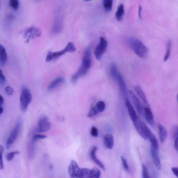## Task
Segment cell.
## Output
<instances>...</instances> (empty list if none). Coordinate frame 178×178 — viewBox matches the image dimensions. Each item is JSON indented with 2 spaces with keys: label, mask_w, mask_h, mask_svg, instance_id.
<instances>
[{
  "label": "cell",
  "mask_w": 178,
  "mask_h": 178,
  "mask_svg": "<svg viewBox=\"0 0 178 178\" xmlns=\"http://www.w3.org/2000/svg\"><path fill=\"white\" fill-rule=\"evenodd\" d=\"M92 56L90 49L88 48L85 52L81 65L77 72L72 76V81L73 83L77 82L80 77L87 74L92 65Z\"/></svg>",
  "instance_id": "cell-1"
},
{
  "label": "cell",
  "mask_w": 178,
  "mask_h": 178,
  "mask_svg": "<svg viewBox=\"0 0 178 178\" xmlns=\"http://www.w3.org/2000/svg\"><path fill=\"white\" fill-rule=\"evenodd\" d=\"M129 46L138 56L145 58L148 53V49L145 45L139 39L133 37L128 39Z\"/></svg>",
  "instance_id": "cell-2"
},
{
  "label": "cell",
  "mask_w": 178,
  "mask_h": 178,
  "mask_svg": "<svg viewBox=\"0 0 178 178\" xmlns=\"http://www.w3.org/2000/svg\"><path fill=\"white\" fill-rule=\"evenodd\" d=\"M90 169L81 168L75 161L72 160L68 168V171L72 178H89Z\"/></svg>",
  "instance_id": "cell-3"
},
{
  "label": "cell",
  "mask_w": 178,
  "mask_h": 178,
  "mask_svg": "<svg viewBox=\"0 0 178 178\" xmlns=\"http://www.w3.org/2000/svg\"><path fill=\"white\" fill-rule=\"evenodd\" d=\"M133 124L134 128L138 134L144 140H148L152 132L145 124L138 117Z\"/></svg>",
  "instance_id": "cell-4"
},
{
  "label": "cell",
  "mask_w": 178,
  "mask_h": 178,
  "mask_svg": "<svg viewBox=\"0 0 178 178\" xmlns=\"http://www.w3.org/2000/svg\"><path fill=\"white\" fill-rule=\"evenodd\" d=\"M76 50V47L74 44L72 42H70L68 44L64 49L60 51L52 52L50 51L48 53L46 59L47 62H49L52 61L53 59H57L66 53L68 52L70 53L74 52Z\"/></svg>",
  "instance_id": "cell-5"
},
{
  "label": "cell",
  "mask_w": 178,
  "mask_h": 178,
  "mask_svg": "<svg viewBox=\"0 0 178 178\" xmlns=\"http://www.w3.org/2000/svg\"><path fill=\"white\" fill-rule=\"evenodd\" d=\"M32 96L30 90L26 87L23 88L20 98V106L21 111H26L28 106L32 101Z\"/></svg>",
  "instance_id": "cell-6"
},
{
  "label": "cell",
  "mask_w": 178,
  "mask_h": 178,
  "mask_svg": "<svg viewBox=\"0 0 178 178\" xmlns=\"http://www.w3.org/2000/svg\"><path fill=\"white\" fill-rule=\"evenodd\" d=\"M22 33L25 40V42L28 43L32 39L40 37L42 32L40 28L35 26H32L26 28Z\"/></svg>",
  "instance_id": "cell-7"
},
{
  "label": "cell",
  "mask_w": 178,
  "mask_h": 178,
  "mask_svg": "<svg viewBox=\"0 0 178 178\" xmlns=\"http://www.w3.org/2000/svg\"><path fill=\"white\" fill-rule=\"evenodd\" d=\"M108 42L103 37L100 38L99 43L96 47L94 51V55L96 59L99 60L106 51L108 47Z\"/></svg>",
  "instance_id": "cell-8"
},
{
  "label": "cell",
  "mask_w": 178,
  "mask_h": 178,
  "mask_svg": "<svg viewBox=\"0 0 178 178\" xmlns=\"http://www.w3.org/2000/svg\"><path fill=\"white\" fill-rule=\"evenodd\" d=\"M21 126V122L19 121L16 123L15 128L12 132H11L7 140L6 144V147L7 149H9L11 148L17 138Z\"/></svg>",
  "instance_id": "cell-9"
},
{
  "label": "cell",
  "mask_w": 178,
  "mask_h": 178,
  "mask_svg": "<svg viewBox=\"0 0 178 178\" xmlns=\"http://www.w3.org/2000/svg\"><path fill=\"white\" fill-rule=\"evenodd\" d=\"M63 28V16L60 13H58L54 20L52 32L54 33H60Z\"/></svg>",
  "instance_id": "cell-10"
},
{
  "label": "cell",
  "mask_w": 178,
  "mask_h": 178,
  "mask_svg": "<svg viewBox=\"0 0 178 178\" xmlns=\"http://www.w3.org/2000/svg\"><path fill=\"white\" fill-rule=\"evenodd\" d=\"M38 127L36 129V132H42L49 130L51 128V124L49 119L46 117L41 118L38 122Z\"/></svg>",
  "instance_id": "cell-11"
},
{
  "label": "cell",
  "mask_w": 178,
  "mask_h": 178,
  "mask_svg": "<svg viewBox=\"0 0 178 178\" xmlns=\"http://www.w3.org/2000/svg\"><path fill=\"white\" fill-rule=\"evenodd\" d=\"M158 148L150 146V151L152 159L155 166L159 170L161 168V163L158 153Z\"/></svg>",
  "instance_id": "cell-12"
},
{
  "label": "cell",
  "mask_w": 178,
  "mask_h": 178,
  "mask_svg": "<svg viewBox=\"0 0 178 178\" xmlns=\"http://www.w3.org/2000/svg\"><path fill=\"white\" fill-rule=\"evenodd\" d=\"M143 114L145 115L146 122L152 128H154L155 123L154 115L153 114H152L151 109L149 108V107H146L144 108Z\"/></svg>",
  "instance_id": "cell-13"
},
{
  "label": "cell",
  "mask_w": 178,
  "mask_h": 178,
  "mask_svg": "<svg viewBox=\"0 0 178 178\" xmlns=\"http://www.w3.org/2000/svg\"><path fill=\"white\" fill-rule=\"evenodd\" d=\"M129 94H130L132 101L137 112L141 115L143 116V110L142 104L141 101L132 90H130Z\"/></svg>",
  "instance_id": "cell-14"
},
{
  "label": "cell",
  "mask_w": 178,
  "mask_h": 178,
  "mask_svg": "<svg viewBox=\"0 0 178 178\" xmlns=\"http://www.w3.org/2000/svg\"><path fill=\"white\" fill-rule=\"evenodd\" d=\"M125 103L129 117H130L132 123H133L137 119L138 116L135 111L133 106H132L128 98H126Z\"/></svg>",
  "instance_id": "cell-15"
},
{
  "label": "cell",
  "mask_w": 178,
  "mask_h": 178,
  "mask_svg": "<svg viewBox=\"0 0 178 178\" xmlns=\"http://www.w3.org/2000/svg\"><path fill=\"white\" fill-rule=\"evenodd\" d=\"M98 148L97 146H94L91 150L90 152V156L91 157L92 160L97 165L103 169V170H105V166L101 162V161L98 159L96 155V153L98 150Z\"/></svg>",
  "instance_id": "cell-16"
},
{
  "label": "cell",
  "mask_w": 178,
  "mask_h": 178,
  "mask_svg": "<svg viewBox=\"0 0 178 178\" xmlns=\"http://www.w3.org/2000/svg\"><path fill=\"white\" fill-rule=\"evenodd\" d=\"M110 73L113 80L117 81L120 73L118 70L116 64L114 63H112L110 66Z\"/></svg>",
  "instance_id": "cell-17"
},
{
  "label": "cell",
  "mask_w": 178,
  "mask_h": 178,
  "mask_svg": "<svg viewBox=\"0 0 178 178\" xmlns=\"http://www.w3.org/2000/svg\"><path fill=\"white\" fill-rule=\"evenodd\" d=\"M117 81L121 92H122L124 95L127 97L128 95V89H127L125 81L121 73L119 76Z\"/></svg>",
  "instance_id": "cell-18"
},
{
  "label": "cell",
  "mask_w": 178,
  "mask_h": 178,
  "mask_svg": "<svg viewBox=\"0 0 178 178\" xmlns=\"http://www.w3.org/2000/svg\"><path fill=\"white\" fill-rule=\"evenodd\" d=\"M135 91L137 93V94L139 96L140 98L143 101V103L146 107H149L148 101L147 100L146 96L143 91L141 87L138 85L135 86Z\"/></svg>",
  "instance_id": "cell-19"
},
{
  "label": "cell",
  "mask_w": 178,
  "mask_h": 178,
  "mask_svg": "<svg viewBox=\"0 0 178 178\" xmlns=\"http://www.w3.org/2000/svg\"><path fill=\"white\" fill-rule=\"evenodd\" d=\"M104 144L106 147L111 149L114 146V137L111 134H108L106 135L104 138Z\"/></svg>",
  "instance_id": "cell-20"
},
{
  "label": "cell",
  "mask_w": 178,
  "mask_h": 178,
  "mask_svg": "<svg viewBox=\"0 0 178 178\" xmlns=\"http://www.w3.org/2000/svg\"><path fill=\"white\" fill-rule=\"evenodd\" d=\"M125 14V9L123 4H121L118 6L116 12L115 13V16L116 19L118 21H120L122 20Z\"/></svg>",
  "instance_id": "cell-21"
},
{
  "label": "cell",
  "mask_w": 178,
  "mask_h": 178,
  "mask_svg": "<svg viewBox=\"0 0 178 178\" xmlns=\"http://www.w3.org/2000/svg\"><path fill=\"white\" fill-rule=\"evenodd\" d=\"M159 132L161 142L163 143L167 137V132L165 127L161 124L159 126Z\"/></svg>",
  "instance_id": "cell-22"
},
{
  "label": "cell",
  "mask_w": 178,
  "mask_h": 178,
  "mask_svg": "<svg viewBox=\"0 0 178 178\" xmlns=\"http://www.w3.org/2000/svg\"><path fill=\"white\" fill-rule=\"evenodd\" d=\"M7 55L5 48L0 45V63L4 65L7 63Z\"/></svg>",
  "instance_id": "cell-23"
},
{
  "label": "cell",
  "mask_w": 178,
  "mask_h": 178,
  "mask_svg": "<svg viewBox=\"0 0 178 178\" xmlns=\"http://www.w3.org/2000/svg\"><path fill=\"white\" fill-rule=\"evenodd\" d=\"M64 81V79L63 77H60L56 78L55 80L53 81L47 87L48 90H51L54 89L59 85L63 83Z\"/></svg>",
  "instance_id": "cell-24"
},
{
  "label": "cell",
  "mask_w": 178,
  "mask_h": 178,
  "mask_svg": "<svg viewBox=\"0 0 178 178\" xmlns=\"http://www.w3.org/2000/svg\"><path fill=\"white\" fill-rule=\"evenodd\" d=\"M113 3L112 0H104L103 1V6L106 12H111L112 9Z\"/></svg>",
  "instance_id": "cell-25"
},
{
  "label": "cell",
  "mask_w": 178,
  "mask_h": 178,
  "mask_svg": "<svg viewBox=\"0 0 178 178\" xmlns=\"http://www.w3.org/2000/svg\"><path fill=\"white\" fill-rule=\"evenodd\" d=\"M101 173L100 171L96 167L90 169L89 178H100Z\"/></svg>",
  "instance_id": "cell-26"
},
{
  "label": "cell",
  "mask_w": 178,
  "mask_h": 178,
  "mask_svg": "<svg viewBox=\"0 0 178 178\" xmlns=\"http://www.w3.org/2000/svg\"><path fill=\"white\" fill-rule=\"evenodd\" d=\"M171 42L170 41H169L167 45V50L166 54L164 58V62L167 61L169 57H170L171 53Z\"/></svg>",
  "instance_id": "cell-27"
},
{
  "label": "cell",
  "mask_w": 178,
  "mask_h": 178,
  "mask_svg": "<svg viewBox=\"0 0 178 178\" xmlns=\"http://www.w3.org/2000/svg\"><path fill=\"white\" fill-rule=\"evenodd\" d=\"M95 107L99 112H102L105 110L106 104L102 101H100L96 104Z\"/></svg>",
  "instance_id": "cell-28"
},
{
  "label": "cell",
  "mask_w": 178,
  "mask_h": 178,
  "mask_svg": "<svg viewBox=\"0 0 178 178\" xmlns=\"http://www.w3.org/2000/svg\"><path fill=\"white\" fill-rule=\"evenodd\" d=\"M20 153V152L19 151H16L8 153L6 156L7 160L8 162H10V161L12 160L13 159L15 154H19Z\"/></svg>",
  "instance_id": "cell-29"
},
{
  "label": "cell",
  "mask_w": 178,
  "mask_h": 178,
  "mask_svg": "<svg viewBox=\"0 0 178 178\" xmlns=\"http://www.w3.org/2000/svg\"><path fill=\"white\" fill-rule=\"evenodd\" d=\"M46 135L41 134H35L33 135L32 137V141L34 142L35 141L40 139H43L46 138Z\"/></svg>",
  "instance_id": "cell-30"
},
{
  "label": "cell",
  "mask_w": 178,
  "mask_h": 178,
  "mask_svg": "<svg viewBox=\"0 0 178 178\" xmlns=\"http://www.w3.org/2000/svg\"><path fill=\"white\" fill-rule=\"evenodd\" d=\"M4 147L2 145H0V169H2L4 168L3 162L2 159V154L4 152Z\"/></svg>",
  "instance_id": "cell-31"
},
{
  "label": "cell",
  "mask_w": 178,
  "mask_h": 178,
  "mask_svg": "<svg viewBox=\"0 0 178 178\" xmlns=\"http://www.w3.org/2000/svg\"><path fill=\"white\" fill-rule=\"evenodd\" d=\"M98 113L97 109L96 108L95 106L93 107L90 109L89 114L88 116L89 117L92 118L95 116L97 115Z\"/></svg>",
  "instance_id": "cell-32"
},
{
  "label": "cell",
  "mask_w": 178,
  "mask_h": 178,
  "mask_svg": "<svg viewBox=\"0 0 178 178\" xmlns=\"http://www.w3.org/2000/svg\"><path fill=\"white\" fill-rule=\"evenodd\" d=\"M142 174L143 178H150L149 176L147 169L144 164L142 165Z\"/></svg>",
  "instance_id": "cell-33"
},
{
  "label": "cell",
  "mask_w": 178,
  "mask_h": 178,
  "mask_svg": "<svg viewBox=\"0 0 178 178\" xmlns=\"http://www.w3.org/2000/svg\"><path fill=\"white\" fill-rule=\"evenodd\" d=\"M10 4L14 10L17 9L19 6V2L18 0H11Z\"/></svg>",
  "instance_id": "cell-34"
},
{
  "label": "cell",
  "mask_w": 178,
  "mask_h": 178,
  "mask_svg": "<svg viewBox=\"0 0 178 178\" xmlns=\"http://www.w3.org/2000/svg\"><path fill=\"white\" fill-rule=\"evenodd\" d=\"M121 160L124 168L127 171H129V167L126 159L122 156L121 157Z\"/></svg>",
  "instance_id": "cell-35"
},
{
  "label": "cell",
  "mask_w": 178,
  "mask_h": 178,
  "mask_svg": "<svg viewBox=\"0 0 178 178\" xmlns=\"http://www.w3.org/2000/svg\"><path fill=\"white\" fill-rule=\"evenodd\" d=\"M90 134L93 137H97L98 135V129L95 127H93L90 131Z\"/></svg>",
  "instance_id": "cell-36"
},
{
  "label": "cell",
  "mask_w": 178,
  "mask_h": 178,
  "mask_svg": "<svg viewBox=\"0 0 178 178\" xmlns=\"http://www.w3.org/2000/svg\"><path fill=\"white\" fill-rule=\"evenodd\" d=\"M5 91L8 95H11L13 94L14 90L12 87L8 86L5 87Z\"/></svg>",
  "instance_id": "cell-37"
},
{
  "label": "cell",
  "mask_w": 178,
  "mask_h": 178,
  "mask_svg": "<svg viewBox=\"0 0 178 178\" xmlns=\"http://www.w3.org/2000/svg\"><path fill=\"white\" fill-rule=\"evenodd\" d=\"M6 81V78L3 74L2 70L0 69V83L1 84H3L5 83Z\"/></svg>",
  "instance_id": "cell-38"
},
{
  "label": "cell",
  "mask_w": 178,
  "mask_h": 178,
  "mask_svg": "<svg viewBox=\"0 0 178 178\" xmlns=\"http://www.w3.org/2000/svg\"><path fill=\"white\" fill-rule=\"evenodd\" d=\"M173 137L174 140L178 138V127L177 126H175L173 130Z\"/></svg>",
  "instance_id": "cell-39"
},
{
  "label": "cell",
  "mask_w": 178,
  "mask_h": 178,
  "mask_svg": "<svg viewBox=\"0 0 178 178\" xmlns=\"http://www.w3.org/2000/svg\"><path fill=\"white\" fill-rule=\"evenodd\" d=\"M171 171L173 173L177 178L178 177V168L177 167H174L171 168Z\"/></svg>",
  "instance_id": "cell-40"
},
{
  "label": "cell",
  "mask_w": 178,
  "mask_h": 178,
  "mask_svg": "<svg viewBox=\"0 0 178 178\" xmlns=\"http://www.w3.org/2000/svg\"><path fill=\"white\" fill-rule=\"evenodd\" d=\"M178 138L175 140L174 142V148L177 151L178 150Z\"/></svg>",
  "instance_id": "cell-41"
},
{
  "label": "cell",
  "mask_w": 178,
  "mask_h": 178,
  "mask_svg": "<svg viewBox=\"0 0 178 178\" xmlns=\"http://www.w3.org/2000/svg\"><path fill=\"white\" fill-rule=\"evenodd\" d=\"M4 102V99L2 96L0 95V105H2Z\"/></svg>",
  "instance_id": "cell-42"
},
{
  "label": "cell",
  "mask_w": 178,
  "mask_h": 178,
  "mask_svg": "<svg viewBox=\"0 0 178 178\" xmlns=\"http://www.w3.org/2000/svg\"><path fill=\"white\" fill-rule=\"evenodd\" d=\"M141 11H142V7L140 6L139 7V11H138V15L140 18L141 17Z\"/></svg>",
  "instance_id": "cell-43"
},
{
  "label": "cell",
  "mask_w": 178,
  "mask_h": 178,
  "mask_svg": "<svg viewBox=\"0 0 178 178\" xmlns=\"http://www.w3.org/2000/svg\"><path fill=\"white\" fill-rule=\"evenodd\" d=\"M4 111V109L1 105H0V115H1Z\"/></svg>",
  "instance_id": "cell-44"
}]
</instances>
